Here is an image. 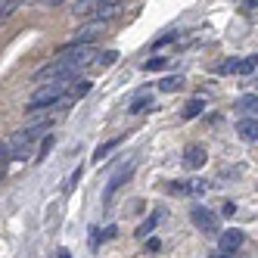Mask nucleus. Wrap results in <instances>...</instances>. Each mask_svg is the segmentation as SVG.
Returning a JSON list of instances; mask_svg holds the SVG:
<instances>
[{
	"label": "nucleus",
	"mask_w": 258,
	"mask_h": 258,
	"mask_svg": "<svg viewBox=\"0 0 258 258\" xmlns=\"http://www.w3.org/2000/svg\"><path fill=\"white\" fill-rule=\"evenodd\" d=\"M134 168H137V162H127V165H121V168H118V171H115L112 177H109V183L103 187V202H109V199L115 196V190H118V187H124V183L131 180Z\"/></svg>",
	"instance_id": "2"
},
{
	"label": "nucleus",
	"mask_w": 258,
	"mask_h": 258,
	"mask_svg": "<svg viewBox=\"0 0 258 258\" xmlns=\"http://www.w3.org/2000/svg\"><path fill=\"white\" fill-rule=\"evenodd\" d=\"M22 4H16V0H0V19H7V16H13L16 10H19Z\"/></svg>",
	"instance_id": "17"
},
{
	"label": "nucleus",
	"mask_w": 258,
	"mask_h": 258,
	"mask_svg": "<svg viewBox=\"0 0 258 258\" xmlns=\"http://www.w3.org/2000/svg\"><path fill=\"white\" fill-rule=\"evenodd\" d=\"M162 66H165V56H156V59H146V62H143L146 72H156V69H162Z\"/></svg>",
	"instance_id": "19"
},
{
	"label": "nucleus",
	"mask_w": 258,
	"mask_h": 258,
	"mask_svg": "<svg viewBox=\"0 0 258 258\" xmlns=\"http://www.w3.org/2000/svg\"><path fill=\"white\" fill-rule=\"evenodd\" d=\"M236 212V202H221V215H224V218H230Z\"/></svg>",
	"instance_id": "20"
},
{
	"label": "nucleus",
	"mask_w": 258,
	"mask_h": 258,
	"mask_svg": "<svg viewBox=\"0 0 258 258\" xmlns=\"http://www.w3.org/2000/svg\"><path fill=\"white\" fill-rule=\"evenodd\" d=\"M56 255H59V258H69V252H66V249H59V252H56Z\"/></svg>",
	"instance_id": "21"
},
{
	"label": "nucleus",
	"mask_w": 258,
	"mask_h": 258,
	"mask_svg": "<svg viewBox=\"0 0 258 258\" xmlns=\"http://www.w3.org/2000/svg\"><path fill=\"white\" fill-rule=\"evenodd\" d=\"M118 59V53L115 50H109V53H97L94 56V69H106V66H112Z\"/></svg>",
	"instance_id": "15"
},
{
	"label": "nucleus",
	"mask_w": 258,
	"mask_h": 258,
	"mask_svg": "<svg viewBox=\"0 0 258 258\" xmlns=\"http://www.w3.org/2000/svg\"><path fill=\"white\" fill-rule=\"evenodd\" d=\"M0 177H4V168H0Z\"/></svg>",
	"instance_id": "23"
},
{
	"label": "nucleus",
	"mask_w": 258,
	"mask_h": 258,
	"mask_svg": "<svg viewBox=\"0 0 258 258\" xmlns=\"http://www.w3.org/2000/svg\"><path fill=\"white\" fill-rule=\"evenodd\" d=\"M202 109H206V100H202V97H193V100L187 103V109H183V118H196Z\"/></svg>",
	"instance_id": "13"
},
{
	"label": "nucleus",
	"mask_w": 258,
	"mask_h": 258,
	"mask_svg": "<svg viewBox=\"0 0 258 258\" xmlns=\"http://www.w3.org/2000/svg\"><path fill=\"white\" fill-rule=\"evenodd\" d=\"M236 109H239V112H243L246 118H255V109H258L255 90H252V94H246V97H239V100H236Z\"/></svg>",
	"instance_id": "10"
},
{
	"label": "nucleus",
	"mask_w": 258,
	"mask_h": 258,
	"mask_svg": "<svg viewBox=\"0 0 258 258\" xmlns=\"http://www.w3.org/2000/svg\"><path fill=\"white\" fill-rule=\"evenodd\" d=\"M159 218H162V212H156L153 218H146V221H143V224H140V230H137V233H140V236H143V233H150V230H153V227L159 224Z\"/></svg>",
	"instance_id": "18"
},
{
	"label": "nucleus",
	"mask_w": 258,
	"mask_h": 258,
	"mask_svg": "<svg viewBox=\"0 0 258 258\" xmlns=\"http://www.w3.org/2000/svg\"><path fill=\"white\" fill-rule=\"evenodd\" d=\"M146 109H156L153 94H140V97H134L131 106H127V112H131V115H140V112H146Z\"/></svg>",
	"instance_id": "9"
},
{
	"label": "nucleus",
	"mask_w": 258,
	"mask_h": 258,
	"mask_svg": "<svg viewBox=\"0 0 258 258\" xmlns=\"http://www.w3.org/2000/svg\"><path fill=\"white\" fill-rule=\"evenodd\" d=\"M190 221H193L199 230H206V233L218 230V215H215L212 209H206V206H196V209L190 212Z\"/></svg>",
	"instance_id": "6"
},
{
	"label": "nucleus",
	"mask_w": 258,
	"mask_h": 258,
	"mask_svg": "<svg viewBox=\"0 0 258 258\" xmlns=\"http://www.w3.org/2000/svg\"><path fill=\"white\" fill-rule=\"evenodd\" d=\"M206 146H199V143H190L187 150H183V165H187V168H202V165H206Z\"/></svg>",
	"instance_id": "7"
},
{
	"label": "nucleus",
	"mask_w": 258,
	"mask_h": 258,
	"mask_svg": "<svg viewBox=\"0 0 258 258\" xmlns=\"http://www.w3.org/2000/svg\"><path fill=\"white\" fill-rule=\"evenodd\" d=\"M183 87V78L180 75H168V78H162L159 81V90H165V94H171V90H180Z\"/></svg>",
	"instance_id": "12"
},
{
	"label": "nucleus",
	"mask_w": 258,
	"mask_h": 258,
	"mask_svg": "<svg viewBox=\"0 0 258 258\" xmlns=\"http://www.w3.org/2000/svg\"><path fill=\"white\" fill-rule=\"evenodd\" d=\"M255 69H258V59H255V56L227 59L224 66H221V72H224V75H255Z\"/></svg>",
	"instance_id": "5"
},
{
	"label": "nucleus",
	"mask_w": 258,
	"mask_h": 258,
	"mask_svg": "<svg viewBox=\"0 0 258 258\" xmlns=\"http://www.w3.org/2000/svg\"><path fill=\"white\" fill-rule=\"evenodd\" d=\"M218 258H233V255H218Z\"/></svg>",
	"instance_id": "22"
},
{
	"label": "nucleus",
	"mask_w": 258,
	"mask_h": 258,
	"mask_svg": "<svg viewBox=\"0 0 258 258\" xmlns=\"http://www.w3.org/2000/svg\"><path fill=\"white\" fill-rule=\"evenodd\" d=\"M124 13V4L121 0H97V7H94V13H90V19L94 22H109V19H115V16H121Z\"/></svg>",
	"instance_id": "4"
},
{
	"label": "nucleus",
	"mask_w": 258,
	"mask_h": 258,
	"mask_svg": "<svg viewBox=\"0 0 258 258\" xmlns=\"http://www.w3.org/2000/svg\"><path fill=\"white\" fill-rule=\"evenodd\" d=\"M243 239H246V236H243V230H227L224 236H221V249L230 255V252H236L239 246H243Z\"/></svg>",
	"instance_id": "8"
},
{
	"label": "nucleus",
	"mask_w": 258,
	"mask_h": 258,
	"mask_svg": "<svg viewBox=\"0 0 258 258\" xmlns=\"http://www.w3.org/2000/svg\"><path fill=\"white\" fill-rule=\"evenodd\" d=\"M97 7V0H78V4H72V13L75 16H90Z\"/></svg>",
	"instance_id": "16"
},
{
	"label": "nucleus",
	"mask_w": 258,
	"mask_h": 258,
	"mask_svg": "<svg viewBox=\"0 0 258 258\" xmlns=\"http://www.w3.org/2000/svg\"><path fill=\"white\" fill-rule=\"evenodd\" d=\"M115 146H121V137H115V140H109V143H103V146H97V153H94V162H103L109 153L115 150Z\"/></svg>",
	"instance_id": "14"
},
{
	"label": "nucleus",
	"mask_w": 258,
	"mask_h": 258,
	"mask_svg": "<svg viewBox=\"0 0 258 258\" xmlns=\"http://www.w3.org/2000/svg\"><path fill=\"white\" fill-rule=\"evenodd\" d=\"M103 31H106L103 22H87V25H81V28L75 31V38H72L69 47H94V41L100 38Z\"/></svg>",
	"instance_id": "3"
},
{
	"label": "nucleus",
	"mask_w": 258,
	"mask_h": 258,
	"mask_svg": "<svg viewBox=\"0 0 258 258\" xmlns=\"http://www.w3.org/2000/svg\"><path fill=\"white\" fill-rule=\"evenodd\" d=\"M69 84H72V81H50V84H41V87L31 94L28 109H31V112H41V109H47V106H59V100L66 97Z\"/></svg>",
	"instance_id": "1"
},
{
	"label": "nucleus",
	"mask_w": 258,
	"mask_h": 258,
	"mask_svg": "<svg viewBox=\"0 0 258 258\" xmlns=\"http://www.w3.org/2000/svg\"><path fill=\"white\" fill-rule=\"evenodd\" d=\"M239 137L246 143H255L258 140V118H243L239 121Z\"/></svg>",
	"instance_id": "11"
}]
</instances>
